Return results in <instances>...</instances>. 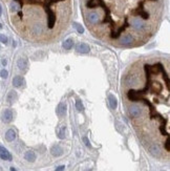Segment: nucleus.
I'll use <instances>...</instances> for the list:
<instances>
[{
    "label": "nucleus",
    "mask_w": 170,
    "mask_h": 171,
    "mask_svg": "<svg viewBox=\"0 0 170 171\" xmlns=\"http://www.w3.org/2000/svg\"><path fill=\"white\" fill-rule=\"evenodd\" d=\"M76 108H77V110L80 111V112L84 110V106H83V103H82L81 100H77V101H76Z\"/></svg>",
    "instance_id": "nucleus-22"
},
{
    "label": "nucleus",
    "mask_w": 170,
    "mask_h": 171,
    "mask_svg": "<svg viewBox=\"0 0 170 171\" xmlns=\"http://www.w3.org/2000/svg\"><path fill=\"white\" fill-rule=\"evenodd\" d=\"M1 14H2V9H1V5H0V16H1Z\"/></svg>",
    "instance_id": "nucleus-32"
},
{
    "label": "nucleus",
    "mask_w": 170,
    "mask_h": 171,
    "mask_svg": "<svg viewBox=\"0 0 170 171\" xmlns=\"http://www.w3.org/2000/svg\"><path fill=\"white\" fill-rule=\"evenodd\" d=\"M83 142H84V144L86 145V147H88V148L91 147V145H90V143H89V140H88L87 136H83Z\"/></svg>",
    "instance_id": "nucleus-25"
},
{
    "label": "nucleus",
    "mask_w": 170,
    "mask_h": 171,
    "mask_svg": "<svg viewBox=\"0 0 170 171\" xmlns=\"http://www.w3.org/2000/svg\"><path fill=\"white\" fill-rule=\"evenodd\" d=\"M47 16H48V27L53 28L56 22V16L50 9H47Z\"/></svg>",
    "instance_id": "nucleus-9"
},
{
    "label": "nucleus",
    "mask_w": 170,
    "mask_h": 171,
    "mask_svg": "<svg viewBox=\"0 0 170 171\" xmlns=\"http://www.w3.org/2000/svg\"><path fill=\"white\" fill-rule=\"evenodd\" d=\"M36 153L34 152V151H32V150H28V151H26L25 152V154H24V159L27 161V162H30V163H34L35 161H36Z\"/></svg>",
    "instance_id": "nucleus-13"
},
{
    "label": "nucleus",
    "mask_w": 170,
    "mask_h": 171,
    "mask_svg": "<svg viewBox=\"0 0 170 171\" xmlns=\"http://www.w3.org/2000/svg\"><path fill=\"white\" fill-rule=\"evenodd\" d=\"M156 65H158V67H159V70H161V71L163 73V78H164V80H165V82H166L167 88L169 89V88H170V79H169V77H168V74L166 73V70L164 69V67H163V65H162L161 63H156Z\"/></svg>",
    "instance_id": "nucleus-8"
},
{
    "label": "nucleus",
    "mask_w": 170,
    "mask_h": 171,
    "mask_svg": "<svg viewBox=\"0 0 170 171\" xmlns=\"http://www.w3.org/2000/svg\"><path fill=\"white\" fill-rule=\"evenodd\" d=\"M2 65H4V66L6 65V60H5V59H3V60H2Z\"/></svg>",
    "instance_id": "nucleus-31"
},
{
    "label": "nucleus",
    "mask_w": 170,
    "mask_h": 171,
    "mask_svg": "<svg viewBox=\"0 0 170 171\" xmlns=\"http://www.w3.org/2000/svg\"><path fill=\"white\" fill-rule=\"evenodd\" d=\"M27 64H28V62H27V59L26 58H19L18 59V61H17V65H18V68L20 69V70H26V68H27Z\"/></svg>",
    "instance_id": "nucleus-11"
},
{
    "label": "nucleus",
    "mask_w": 170,
    "mask_h": 171,
    "mask_svg": "<svg viewBox=\"0 0 170 171\" xmlns=\"http://www.w3.org/2000/svg\"><path fill=\"white\" fill-rule=\"evenodd\" d=\"M66 109H67V106L65 103H63V102L59 103V105L57 106V109H56V112L59 118H62L66 115Z\"/></svg>",
    "instance_id": "nucleus-2"
},
{
    "label": "nucleus",
    "mask_w": 170,
    "mask_h": 171,
    "mask_svg": "<svg viewBox=\"0 0 170 171\" xmlns=\"http://www.w3.org/2000/svg\"><path fill=\"white\" fill-rule=\"evenodd\" d=\"M33 31H34V33H35V34H40V33L42 32V27L37 25V26H35V27L33 28Z\"/></svg>",
    "instance_id": "nucleus-26"
},
{
    "label": "nucleus",
    "mask_w": 170,
    "mask_h": 171,
    "mask_svg": "<svg viewBox=\"0 0 170 171\" xmlns=\"http://www.w3.org/2000/svg\"><path fill=\"white\" fill-rule=\"evenodd\" d=\"M64 169H65V166H64V165H61V166H59V167H57L55 171H64Z\"/></svg>",
    "instance_id": "nucleus-29"
},
{
    "label": "nucleus",
    "mask_w": 170,
    "mask_h": 171,
    "mask_svg": "<svg viewBox=\"0 0 170 171\" xmlns=\"http://www.w3.org/2000/svg\"><path fill=\"white\" fill-rule=\"evenodd\" d=\"M65 130H66V127L65 126L60 127V129L58 131V137L59 139H64L65 137Z\"/></svg>",
    "instance_id": "nucleus-21"
},
{
    "label": "nucleus",
    "mask_w": 170,
    "mask_h": 171,
    "mask_svg": "<svg viewBox=\"0 0 170 171\" xmlns=\"http://www.w3.org/2000/svg\"><path fill=\"white\" fill-rule=\"evenodd\" d=\"M161 131H162V133H163L164 135H168V133H167L166 130L164 129V126H161Z\"/></svg>",
    "instance_id": "nucleus-30"
},
{
    "label": "nucleus",
    "mask_w": 170,
    "mask_h": 171,
    "mask_svg": "<svg viewBox=\"0 0 170 171\" xmlns=\"http://www.w3.org/2000/svg\"><path fill=\"white\" fill-rule=\"evenodd\" d=\"M0 28H2V24L1 23H0Z\"/></svg>",
    "instance_id": "nucleus-34"
},
{
    "label": "nucleus",
    "mask_w": 170,
    "mask_h": 171,
    "mask_svg": "<svg viewBox=\"0 0 170 171\" xmlns=\"http://www.w3.org/2000/svg\"><path fill=\"white\" fill-rule=\"evenodd\" d=\"M0 157L4 161H12V154L3 146H0Z\"/></svg>",
    "instance_id": "nucleus-5"
},
{
    "label": "nucleus",
    "mask_w": 170,
    "mask_h": 171,
    "mask_svg": "<svg viewBox=\"0 0 170 171\" xmlns=\"http://www.w3.org/2000/svg\"><path fill=\"white\" fill-rule=\"evenodd\" d=\"M17 93L16 91H14V90H12V91H10L9 93V95H8V102L10 103V104H13L16 100H17Z\"/></svg>",
    "instance_id": "nucleus-19"
},
{
    "label": "nucleus",
    "mask_w": 170,
    "mask_h": 171,
    "mask_svg": "<svg viewBox=\"0 0 170 171\" xmlns=\"http://www.w3.org/2000/svg\"><path fill=\"white\" fill-rule=\"evenodd\" d=\"M2 121L4 123H11L13 121V111L11 109H5L2 112V117H1Z\"/></svg>",
    "instance_id": "nucleus-4"
},
{
    "label": "nucleus",
    "mask_w": 170,
    "mask_h": 171,
    "mask_svg": "<svg viewBox=\"0 0 170 171\" xmlns=\"http://www.w3.org/2000/svg\"><path fill=\"white\" fill-rule=\"evenodd\" d=\"M11 171H16V169H15L14 167H12V168H11Z\"/></svg>",
    "instance_id": "nucleus-33"
},
{
    "label": "nucleus",
    "mask_w": 170,
    "mask_h": 171,
    "mask_svg": "<svg viewBox=\"0 0 170 171\" xmlns=\"http://www.w3.org/2000/svg\"><path fill=\"white\" fill-rule=\"evenodd\" d=\"M73 26L76 28V31H77L78 33H80V34H83V33H84V27H83L80 23H78V22H73Z\"/></svg>",
    "instance_id": "nucleus-20"
},
{
    "label": "nucleus",
    "mask_w": 170,
    "mask_h": 171,
    "mask_svg": "<svg viewBox=\"0 0 170 171\" xmlns=\"http://www.w3.org/2000/svg\"><path fill=\"white\" fill-rule=\"evenodd\" d=\"M8 76H9V73H8L6 69H2L1 71H0V77H1L2 79H6Z\"/></svg>",
    "instance_id": "nucleus-24"
},
{
    "label": "nucleus",
    "mask_w": 170,
    "mask_h": 171,
    "mask_svg": "<svg viewBox=\"0 0 170 171\" xmlns=\"http://www.w3.org/2000/svg\"><path fill=\"white\" fill-rule=\"evenodd\" d=\"M23 84V78L21 76H16L13 79V86L14 87H20Z\"/></svg>",
    "instance_id": "nucleus-17"
},
{
    "label": "nucleus",
    "mask_w": 170,
    "mask_h": 171,
    "mask_svg": "<svg viewBox=\"0 0 170 171\" xmlns=\"http://www.w3.org/2000/svg\"><path fill=\"white\" fill-rule=\"evenodd\" d=\"M50 153L53 156H61L63 154V149L61 146L59 145H54L51 148H50Z\"/></svg>",
    "instance_id": "nucleus-6"
},
{
    "label": "nucleus",
    "mask_w": 170,
    "mask_h": 171,
    "mask_svg": "<svg viewBox=\"0 0 170 171\" xmlns=\"http://www.w3.org/2000/svg\"><path fill=\"white\" fill-rule=\"evenodd\" d=\"M108 102H109V105H110V108L111 109H116L117 106H118V101H117V98L115 97V95H109L108 96Z\"/></svg>",
    "instance_id": "nucleus-14"
},
{
    "label": "nucleus",
    "mask_w": 170,
    "mask_h": 171,
    "mask_svg": "<svg viewBox=\"0 0 170 171\" xmlns=\"http://www.w3.org/2000/svg\"><path fill=\"white\" fill-rule=\"evenodd\" d=\"M76 50L80 54H88L90 51V47L86 43H79L76 46Z\"/></svg>",
    "instance_id": "nucleus-3"
},
{
    "label": "nucleus",
    "mask_w": 170,
    "mask_h": 171,
    "mask_svg": "<svg viewBox=\"0 0 170 171\" xmlns=\"http://www.w3.org/2000/svg\"><path fill=\"white\" fill-rule=\"evenodd\" d=\"M129 113L132 118H139L142 115V109L139 106H131L129 108Z\"/></svg>",
    "instance_id": "nucleus-7"
},
{
    "label": "nucleus",
    "mask_w": 170,
    "mask_h": 171,
    "mask_svg": "<svg viewBox=\"0 0 170 171\" xmlns=\"http://www.w3.org/2000/svg\"><path fill=\"white\" fill-rule=\"evenodd\" d=\"M99 19H100V16H99L98 13L93 12V13H89V14L87 15V20H88L91 24H96V23H98Z\"/></svg>",
    "instance_id": "nucleus-12"
},
{
    "label": "nucleus",
    "mask_w": 170,
    "mask_h": 171,
    "mask_svg": "<svg viewBox=\"0 0 170 171\" xmlns=\"http://www.w3.org/2000/svg\"><path fill=\"white\" fill-rule=\"evenodd\" d=\"M165 148L167 151H170V143H169V139L166 140V143H165Z\"/></svg>",
    "instance_id": "nucleus-28"
},
{
    "label": "nucleus",
    "mask_w": 170,
    "mask_h": 171,
    "mask_svg": "<svg viewBox=\"0 0 170 171\" xmlns=\"http://www.w3.org/2000/svg\"><path fill=\"white\" fill-rule=\"evenodd\" d=\"M149 151H150V153H151L153 156H160V155H161V149H160V147H159L158 145H155V144H152V145L149 147Z\"/></svg>",
    "instance_id": "nucleus-15"
},
{
    "label": "nucleus",
    "mask_w": 170,
    "mask_h": 171,
    "mask_svg": "<svg viewBox=\"0 0 170 171\" xmlns=\"http://www.w3.org/2000/svg\"><path fill=\"white\" fill-rule=\"evenodd\" d=\"M87 171H91V170H87Z\"/></svg>",
    "instance_id": "nucleus-35"
},
{
    "label": "nucleus",
    "mask_w": 170,
    "mask_h": 171,
    "mask_svg": "<svg viewBox=\"0 0 170 171\" xmlns=\"http://www.w3.org/2000/svg\"><path fill=\"white\" fill-rule=\"evenodd\" d=\"M15 139H16V132H15V130L14 129H9L5 132V140L8 142H13Z\"/></svg>",
    "instance_id": "nucleus-16"
},
{
    "label": "nucleus",
    "mask_w": 170,
    "mask_h": 171,
    "mask_svg": "<svg viewBox=\"0 0 170 171\" xmlns=\"http://www.w3.org/2000/svg\"><path fill=\"white\" fill-rule=\"evenodd\" d=\"M130 24L136 31H143L144 28L146 27V25L143 22V20L140 19V18H132L131 21H130Z\"/></svg>",
    "instance_id": "nucleus-1"
},
{
    "label": "nucleus",
    "mask_w": 170,
    "mask_h": 171,
    "mask_svg": "<svg viewBox=\"0 0 170 171\" xmlns=\"http://www.w3.org/2000/svg\"><path fill=\"white\" fill-rule=\"evenodd\" d=\"M120 42H121V44L126 45V46L131 45L133 43V37L131 35H125L120 39Z\"/></svg>",
    "instance_id": "nucleus-10"
},
{
    "label": "nucleus",
    "mask_w": 170,
    "mask_h": 171,
    "mask_svg": "<svg viewBox=\"0 0 170 171\" xmlns=\"http://www.w3.org/2000/svg\"><path fill=\"white\" fill-rule=\"evenodd\" d=\"M8 37L5 35H2V34H0V42L3 43V44H6L8 43Z\"/></svg>",
    "instance_id": "nucleus-23"
},
{
    "label": "nucleus",
    "mask_w": 170,
    "mask_h": 171,
    "mask_svg": "<svg viewBox=\"0 0 170 171\" xmlns=\"http://www.w3.org/2000/svg\"><path fill=\"white\" fill-rule=\"evenodd\" d=\"M11 11H12V12H17V11H18V5H17L15 2H13V3L11 4Z\"/></svg>",
    "instance_id": "nucleus-27"
},
{
    "label": "nucleus",
    "mask_w": 170,
    "mask_h": 171,
    "mask_svg": "<svg viewBox=\"0 0 170 171\" xmlns=\"http://www.w3.org/2000/svg\"><path fill=\"white\" fill-rule=\"evenodd\" d=\"M62 46H63V48H64V49L69 50V49H70V48H73V46H74V40H73L71 38L66 39V40L63 42Z\"/></svg>",
    "instance_id": "nucleus-18"
}]
</instances>
